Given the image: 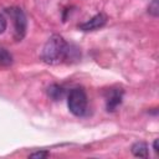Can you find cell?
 <instances>
[{"mask_svg":"<svg viewBox=\"0 0 159 159\" xmlns=\"http://www.w3.org/2000/svg\"><path fill=\"white\" fill-rule=\"evenodd\" d=\"M68 53L70 46L65 39L60 35H52L43 45L41 60L48 65H58L67 58Z\"/></svg>","mask_w":159,"mask_h":159,"instance_id":"6da1fadb","label":"cell"},{"mask_svg":"<svg viewBox=\"0 0 159 159\" xmlns=\"http://www.w3.org/2000/svg\"><path fill=\"white\" fill-rule=\"evenodd\" d=\"M67 106L70 112L73 116L82 117L87 112V96L86 92L82 88H73L71 89L68 98H67Z\"/></svg>","mask_w":159,"mask_h":159,"instance_id":"7a4b0ae2","label":"cell"},{"mask_svg":"<svg viewBox=\"0 0 159 159\" xmlns=\"http://www.w3.org/2000/svg\"><path fill=\"white\" fill-rule=\"evenodd\" d=\"M6 14L10 16L14 24V37L16 41H21L26 34L27 20L24 11L20 7H9L6 9Z\"/></svg>","mask_w":159,"mask_h":159,"instance_id":"3957f363","label":"cell"},{"mask_svg":"<svg viewBox=\"0 0 159 159\" xmlns=\"http://www.w3.org/2000/svg\"><path fill=\"white\" fill-rule=\"evenodd\" d=\"M122 98H123V91L120 88H114V89H109L107 99H106V108L108 112H113L116 111L120 103H122Z\"/></svg>","mask_w":159,"mask_h":159,"instance_id":"277c9868","label":"cell"},{"mask_svg":"<svg viewBox=\"0 0 159 159\" xmlns=\"http://www.w3.org/2000/svg\"><path fill=\"white\" fill-rule=\"evenodd\" d=\"M106 22H107V16L104 14H97L88 21L81 24L78 26V29L82 31H93V30H97V29L104 26Z\"/></svg>","mask_w":159,"mask_h":159,"instance_id":"5b68a950","label":"cell"},{"mask_svg":"<svg viewBox=\"0 0 159 159\" xmlns=\"http://www.w3.org/2000/svg\"><path fill=\"white\" fill-rule=\"evenodd\" d=\"M132 153L134 157L138 158H148L149 155V150H148V145L144 142H137L132 145Z\"/></svg>","mask_w":159,"mask_h":159,"instance_id":"8992f818","label":"cell"},{"mask_svg":"<svg viewBox=\"0 0 159 159\" xmlns=\"http://www.w3.org/2000/svg\"><path fill=\"white\" fill-rule=\"evenodd\" d=\"M47 94L52 101H60L65 96V89L60 84H51L47 88Z\"/></svg>","mask_w":159,"mask_h":159,"instance_id":"52a82bcc","label":"cell"},{"mask_svg":"<svg viewBox=\"0 0 159 159\" xmlns=\"http://www.w3.org/2000/svg\"><path fill=\"white\" fill-rule=\"evenodd\" d=\"M12 55L4 47H0V66L1 67H9L12 65Z\"/></svg>","mask_w":159,"mask_h":159,"instance_id":"ba28073f","label":"cell"},{"mask_svg":"<svg viewBox=\"0 0 159 159\" xmlns=\"http://www.w3.org/2000/svg\"><path fill=\"white\" fill-rule=\"evenodd\" d=\"M148 12L152 14L153 16H158L159 14V5H158V0H152V2L148 6Z\"/></svg>","mask_w":159,"mask_h":159,"instance_id":"9c48e42d","label":"cell"},{"mask_svg":"<svg viewBox=\"0 0 159 159\" xmlns=\"http://www.w3.org/2000/svg\"><path fill=\"white\" fill-rule=\"evenodd\" d=\"M6 26H7V24H6V19L0 14V35L6 30Z\"/></svg>","mask_w":159,"mask_h":159,"instance_id":"30bf717a","label":"cell"},{"mask_svg":"<svg viewBox=\"0 0 159 159\" xmlns=\"http://www.w3.org/2000/svg\"><path fill=\"white\" fill-rule=\"evenodd\" d=\"M47 155H48L47 152H36V153L30 154V158H40V159H42V158H46Z\"/></svg>","mask_w":159,"mask_h":159,"instance_id":"8fae6325","label":"cell"},{"mask_svg":"<svg viewBox=\"0 0 159 159\" xmlns=\"http://www.w3.org/2000/svg\"><path fill=\"white\" fill-rule=\"evenodd\" d=\"M153 149H154V152H155V153H158V152H159V149H158V139H155V140H154V143H153Z\"/></svg>","mask_w":159,"mask_h":159,"instance_id":"7c38bea8","label":"cell"}]
</instances>
